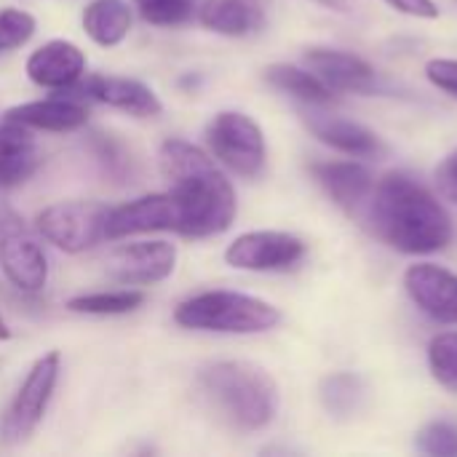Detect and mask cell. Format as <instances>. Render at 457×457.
<instances>
[{"label":"cell","mask_w":457,"mask_h":457,"mask_svg":"<svg viewBox=\"0 0 457 457\" xmlns=\"http://www.w3.org/2000/svg\"><path fill=\"white\" fill-rule=\"evenodd\" d=\"M375 236L402 254H434L453 244L455 228L445 204L407 171L386 174L370 193Z\"/></svg>","instance_id":"6da1fadb"},{"label":"cell","mask_w":457,"mask_h":457,"mask_svg":"<svg viewBox=\"0 0 457 457\" xmlns=\"http://www.w3.org/2000/svg\"><path fill=\"white\" fill-rule=\"evenodd\" d=\"M161 171L171 182V198L179 209V230L190 238H209L225 233L238 212L230 179L214 161L185 139H166L161 145Z\"/></svg>","instance_id":"7a4b0ae2"},{"label":"cell","mask_w":457,"mask_h":457,"mask_svg":"<svg viewBox=\"0 0 457 457\" xmlns=\"http://www.w3.org/2000/svg\"><path fill=\"white\" fill-rule=\"evenodd\" d=\"M198 383L214 410L238 431H262L278 415V386L252 361L209 364Z\"/></svg>","instance_id":"3957f363"},{"label":"cell","mask_w":457,"mask_h":457,"mask_svg":"<svg viewBox=\"0 0 457 457\" xmlns=\"http://www.w3.org/2000/svg\"><path fill=\"white\" fill-rule=\"evenodd\" d=\"M174 321L185 329L220 335H260L281 321L276 305L244 292H201L177 305Z\"/></svg>","instance_id":"277c9868"},{"label":"cell","mask_w":457,"mask_h":457,"mask_svg":"<svg viewBox=\"0 0 457 457\" xmlns=\"http://www.w3.org/2000/svg\"><path fill=\"white\" fill-rule=\"evenodd\" d=\"M206 142L214 153V158L228 166L233 174L254 179L262 174L268 161L265 134L257 120H252L244 112L225 110L217 112L214 120L206 126Z\"/></svg>","instance_id":"5b68a950"},{"label":"cell","mask_w":457,"mask_h":457,"mask_svg":"<svg viewBox=\"0 0 457 457\" xmlns=\"http://www.w3.org/2000/svg\"><path fill=\"white\" fill-rule=\"evenodd\" d=\"M62 356L56 351L40 356L32 370L27 372L24 383L19 386L13 402L8 404L3 420H0V442L3 445H19L24 442L43 420L48 402L54 396V388L59 383Z\"/></svg>","instance_id":"8992f818"},{"label":"cell","mask_w":457,"mask_h":457,"mask_svg":"<svg viewBox=\"0 0 457 457\" xmlns=\"http://www.w3.org/2000/svg\"><path fill=\"white\" fill-rule=\"evenodd\" d=\"M0 270L27 295L40 292L48 281V262L37 236L8 204H0Z\"/></svg>","instance_id":"52a82bcc"},{"label":"cell","mask_w":457,"mask_h":457,"mask_svg":"<svg viewBox=\"0 0 457 457\" xmlns=\"http://www.w3.org/2000/svg\"><path fill=\"white\" fill-rule=\"evenodd\" d=\"M110 209L96 201H62L37 214V233L67 254L91 249L104 238Z\"/></svg>","instance_id":"ba28073f"},{"label":"cell","mask_w":457,"mask_h":457,"mask_svg":"<svg viewBox=\"0 0 457 457\" xmlns=\"http://www.w3.org/2000/svg\"><path fill=\"white\" fill-rule=\"evenodd\" d=\"M308 246L300 236L284 230H252L225 249V262L238 270H289L305 257Z\"/></svg>","instance_id":"9c48e42d"},{"label":"cell","mask_w":457,"mask_h":457,"mask_svg":"<svg viewBox=\"0 0 457 457\" xmlns=\"http://www.w3.org/2000/svg\"><path fill=\"white\" fill-rule=\"evenodd\" d=\"M177 265V246L169 241H139L118 246L107 257V276L118 284L147 287L169 278Z\"/></svg>","instance_id":"30bf717a"},{"label":"cell","mask_w":457,"mask_h":457,"mask_svg":"<svg viewBox=\"0 0 457 457\" xmlns=\"http://www.w3.org/2000/svg\"><path fill=\"white\" fill-rule=\"evenodd\" d=\"M404 289L410 300L436 324H457V276L453 270L418 262L404 270Z\"/></svg>","instance_id":"8fae6325"},{"label":"cell","mask_w":457,"mask_h":457,"mask_svg":"<svg viewBox=\"0 0 457 457\" xmlns=\"http://www.w3.org/2000/svg\"><path fill=\"white\" fill-rule=\"evenodd\" d=\"M155 230H179V209L171 193L145 195L126 206L110 209L104 238H129Z\"/></svg>","instance_id":"7c38bea8"},{"label":"cell","mask_w":457,"mask_h":457,"mask_svg":"<svg viewBox=\"0 0 457 457\" xmlns=\"http://www.w3.org/2000/svg\"><path fill=\"white\" fill-rule=\"evenodd\" d=\"M305 64L311 72H316L335 94L348 91V94H375L380 88L375 67L361 59L359 54L340 51V48H308L305 51Z\"/></svg>","instance_id":"4fadbf2b"},{"label":"cell","mask_w":457,"mask_h":457,"mask_svg":"<svg viewBox=\"0 0 457 457\" xmlns=\"http://www.w3.org/2000/svg\"><path fill=\"white\" fill-rule=\"evenodd\" d=\"M67 91H75V96H86L91 102H102V104H110L115 110H123L129 115H137V118H155L161 115L163 104L158 99V94L139 83V80H131V78H104V75H91V78H80L72 88Z\"/></svg>","instance_id":"5bb4252c"},{"label":"cell","mask_w":457,"mask_h":457,"mask_svg":"<svg viewBox=\"0 0 457 457\" xmlns=\"http://www.w3.org/2000/svg\"><path fill=\"white\" fill-rule=\"evenodd\" d=\"M27 75L40 88H72L86 75V54L70 40H48L27 59Z\"/></svg>","instance_id":"9a60e30c"},{"label":"cell","mask_w":457,"mask_h":457,"mask_svg":"<svg viewBox=\"0 0 457 457\" xmlns=\"http://www.w3.org/2000/svg\"><path fill=\"white\" fill-rule=\"evenodd\" d=\"M305 123H308V129L313 131V137L319 142L329 145L337 153H345V155H353V158H380V155H386L383 139L372 129H367V126H361L356 120H345V118L327 115V112H308Z\"/></svg>","instance_id":"2e32d148"},{"label":"cell","mask_w":457,"mask_h":457,"mask_svg":"<svg viewBox=\"0 0 457 457\" xmlns=\"http://www.w3.org/2000/svg\"><path fill=\"white\" fill-rule=\"evenodd\" d=\"M311 171L321 190L345 212L359 209V204L367 201L375 187L372 171L356 161H321L313 163Z\"/></svg>","instance_id":"e0dca14e"},{"label":"cell","mask_w":457,"mask_h":457,"mask_svg":"<svg viewBox=\"0 0 457 457\" xmlns=\"http://www.w3.org/2000/svg\"><path fill=\"white\" fill-rule=\"evenodd\" d=\"M5 120L21 123L27 129L40 131H75L86 126L88 112L80 102L70 96H51V99H35L16 104L5 112Z\"/></svg>","instance_id":"ac0fdd59"},{"label":"cell","mask_w":457,"mask_h":457,"mask_svg":"<svg viewBox=\"0 0 457 457\" xmlns=\"http://www.w3.org/2000/svg\"><path fill=\"white\" fill-rule=\"evenodd\" d=\"M198 19L206 29L244 37L257 32L265 24V3L262 0H204L198 8Z\"/></svg>","instance_id":"d6986e66"},{"label":"cell","mask_w":457,"mask_h":457,"mask_svg":"<svg viewBox=\"0 0 457 457\" xmlns=\"http://www.w3.org/2000/svg\"><path fill=\"white\" fill-rule=\"evenodd\" d=\"M40 163L37 145L27 126L3 120L0 123V187L21 185L32 177Z\"/></svg>","instance_id":"ffe728a7"},{"label":"cell","mask_w":457,"mask_h":457,"mask_svg":"<svg viewBox=\"0 0 457 457\" xmlns=\"http://www.w3.org/2000/svg\"><path fill=\"white\" fill-rule=\"evenodd\" d=\"M265 80L273 88L300 99L308 107H327V104L335 102V91L316 72H308V70L295 67V64H270V67H265Z\"/></svg>","instance_id":"44dd1931"},{"label":"cell","mask_w":457,"mask_h":457,"mask_svg":"<svg viewBox=\"0 0 457 457\" xmlns=\"http://www.w3.org/2000/svg\"><path fill=\"white\" fill-rule=\"evenodd\" d=\"M319 402L332 418L348 420L367 404V380L356 372H332L319 383Z\"/></svg>","instance_id":"7402d4cb"},{"label":"cell","mask_w":457,"mask_h":457,"mask_svg":"<svg viewBox=\"0 0 457 457\" xmlns=\"http://www.w3.org/2000/svg\"><path fill=\"white\" fill-rule=\"evenodd\" d=\"M83 29L99 46H118L131 29V8L126 0H94L83 11Z\"/></svg>","instance_id":"603a6c76"},{"label":"cell","mask_w":457,"mask_h":457,"mask_svg":"<svg viewBox=\"0 0 457 457\" xmlns=\"http://www.w3.org/2000/svg\"><path fill=\"white\" fill-rule=\"evenodd\" d=\"M142 303H145V292L118 289V292H94V295L72 297L67 308L75 313H91V316H120V313L137 311Z\"/></svg>","instance_id":"cb8c5ba5"},{"label":"cell","mask_w":457,"mask_h":457,"mask_svg":"<svg viewBox=\"0 0 457 457\" xmlns=\"http://www.w3.org/2000/svg\"><path fill=\"white\" fill-rule=\"evenodd\" d=\"M428 370L442 388L457 394V332H442L428 343Z\"/></svg>","instance_id":"d4e9b609"},{"label":"cell","mask_w":457,"mask_h":457,"mask_svg":"<svg viewBox=\"0 0 457 457\" xmlns=\"http://www.w3.org/2000/svg\"><path fill=\"white\" fill-rule=\"evenodd\" d=\"M415 447L423 455L457 457V420H453V418H439V420L426 423L418 431Z\"/></svg>","instance_id":"484cf974"},{"label":"cell","mask_w":457,"mask_h":457,"mask_svg":"<svg viewBox=\"0 0 457 457\" xmlns=\"http://www.w3.org/2000/svg\"><path fill=\"white\" fill-rule=\"evenodd\" d=\"M139 16L155 27L185 24L193 16L195 0H134Z\"/></svg>","instance_id":"4316f807"},{"label":"cell","mask_w":457,"mask_h":457,"mask_svg":"<svg viewBox=\"0 0 457 457\" xmlns=\"http://www.w3.org/2000/svg\"><path fill=\"white\" fill-rule=\"evenodd\" d=\"M35 32V19L27 11L5 8L0 11V56L24 46Z\"/></svg>","instance_id":"83f0119b"},{"label":"cell","mask_w":457,"mask_h":457,"mask_svg":"<svg viewBox=\"0 0 457 457\" xmlns=\"http://www.w3.org/2000/svg\"><path fill=\"white\" fill-rule=\"evenodd\" d=\"M426 78L445 94L457 99V59H428Z\"/></svg>","instance_id":"f1b7e54d"},{"label":"cell","mask_w":457,"mask_h":457,"mask_svg":"<svg viewBox=\"0 0 457 457\" xmlns=\"http://www.w3.org/2000/svg\"><path fill=\"white\" fill-rule=\"evenodd\" d=\"M386 3L415 19H439V5L434 0H386Z\"/></svg>","instance_id":"f546056e"},{"label":"cell","mask_w":457,"mask_h":457,"mask_svg":"<svg viewBox=\"0 0 457 457\" xmlns=\"http://www.w3.org/2000/svg\"><path fill=\"white\" fill-rule=\"evenodd\" d=\"M439 179H442L445 190H447L453 198H457V150L445 158V163H442V169H439Z\"/></svg>","instance_id":"4dcf8cb0"},{"label":"cell","mask_w":457,"mask_h":457,"mask_svg":"<svg viewBox=\"0 0 457 457\" xmlns=\"http://www.w3.org/2000/svg\"><path fill=\"white\" fill-rule=\"evenodd\" d=\"M324 8H332V11H348V0H313Z\"/></svg>","instance_id":"1f68e13d"},{"label":"cell","mask_w":457,"mask_h":457,"mask_svg":"<svg viewBox=\"0 0 457 457\" xmlns=\"http://www.w3.org/2000/svg\"><path fill=\"white\" fill-rule=\"evenodd\" d=\"M8 337H11V329H8L5 319L0 316V340H8Z\"/></svg>","instance_id":"d6a6232c"}]
</instances>
